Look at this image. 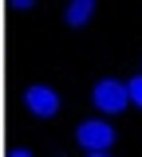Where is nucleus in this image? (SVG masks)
I'll list each match as a JSON object with an SVG mask.
<instances>
[{"label":"nucleus","mask_w":142,"mask_h":157,"mask_svg":"<svg viewBox=\"0 0 142 157\" xmlns=\"http://www.w3.org/2000/svg\"><path fill=\"white\" fill-rule=\"evenodd\" d=\"M91 102L99 106L103 114H122L126 102H130V90H126V82H119V78H99L95 90H91Z\"/></svg>","instance_id":"f257e3e1"},{"label":"nucleus","mask_w":142,"mask_h":157,"mask_svg":"<svg viewBox=\"0 0 142 157\" xmlns=\"http://www.w3.org/2000/svg\"><path fill=\"white\" fill-rule=\"evenodd\" d=\"M91 16H95V0H75V4H67V12H63V20H67L71 28H83Z\"/></svg>","instance_id":"20e7f679"},{"label":"nucleus","mask_w":142,"mask_h":157,"mask_svg":"<svg viewBox=\"0 0 142 157\" xmlns=\"http://www.w3.org/2000/svg\"><path fill=\"white\" fill-rule=\"evenodd\" d=\"M126 90H130V102L142 110V75H134V78H130V82H126Z\"/></svg>","instance_id":"39448f33"},{"label":"nucleus","mask_w":142,"mask_h":157,"mask_svg":"<svg viewBox=\"0 0 142 157\" xmlns=\"http://www.w3.org/2000/svg\"><path fill=\"white\" fill-rule=\"evenodd\" d=\"M8 157H32V149H12Z\"/></svg>","instance_id":"423d86ee"},{"label":"nucleus","mask_w":142,"mask_h":157,"mask_svg":"<svg viewBox=\"0 0 142 157\" xmlns=\"http://www.w3.org/2000/svg\"><path fill=\"white\" fill-rule=\"evenodd\" d=\"M75 137H79V145L87 153H107L115 145V126L103 122V118H87L79 130H75Z\"/></svg>","instance_id":"f03ea898"},{"label":"nucleus","mask_w":142,"mask_h":157,"mask_svg":"<svg viewBox=\"0 0 142 157\" xmlns=\"http://www.w3.org/2000/svg\"><path fill=\"white\" fill-rule=\"evenodd\" d=\"M87 157H111V153H87Z\"/></svg>","instance_id":"0eeeda50"},{"label":"nucleus","mask_w":142,"mask_h":157,"mask_svg":"<svg viewBox=\"0 0 142 157\" xmlns=\"http://www.w3.org/2000/svg\"><path fill=\"white\" fill-rule=\"evenodd\" d=\"M24 106H28L36 118H55V114H59V94H55L51 86L36 82V86L24 90Z\"/></svg>","instance_id":"7ed1b4c3"}]
</instances>
